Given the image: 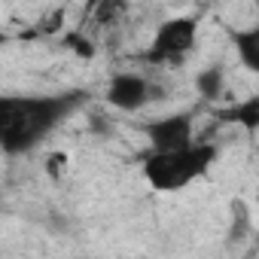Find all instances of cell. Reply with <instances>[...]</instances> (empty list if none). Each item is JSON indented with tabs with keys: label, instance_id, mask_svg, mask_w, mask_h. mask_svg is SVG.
Masks as SVG:
<instances>
[{
	"label": "cell",
	"instance_id": "obj_7",
	"mask_svg": "<svg viewBox=\"0 0 259 259\" xmlns=\"http://www.w3.org/2000/svg\"><path fill=\"white\" fill-rule=\"evenodd\" d=\"M226 119H235V122H241L247 132L253 135L256 128H259V98H247L244 104H238L235 110H229V113H223Z\"/></svg>",
	"mask_w": 259,
	"mask_h": 259
},
{
	"label": "cell",
	"instance_id": "obj_9",
	"mask_svg": "<svg viewBox=\"0 0 259 259\" xmlns=\"http://www.w3.org/2000/svg\"><path fill=\"white\" fill-rule=\"evenodd\" d=\"M46 171H49L52 180H58V177L67 171V156H64V153H52V156L46 159Z\"/></svg>",
	"mask_w": 259,
	"mask_h": 259
},
{
	"label": "cell",
	"instance_id": "obj_6",
	"mask_svg": "<svg viewBox=\"0 0 259 259\" xmlns=\"http://www.w3.org/2000/svg\"><path fill=\"white\" fill-rule=\"evenodd\" d=\"M235 40V49H238V58L247 70H259V31L250 28V31H235L232 34Z\"/></svg>",
	"mask_w": 259,
	"mask_h": 259
},
{
	"label": "cell",
	"instance_id": "obj_10",
	"mask_svg": "<svg viewBox=\"0 0 259 259\" xmlns=\"http://www.w3.org/2000/svg\"><path fill=\"white\" fill-rule=\"evenodd\" d=\"M67 43H70V46H73L82 58H89V55H92V46H89V43H82L79 37H67Z\"/></svg>",
	"mask_w": 259,
	"mask_h": 259
},
{
	"label": "cell",
	"instance_id": "obj_8",
	"mask_svg": "<svg viewBox=\"0 0 259 259\" xmlns=\"http://www.w3.org/2000/svg\"><path fill=\"white\" fill-rule=\"evenodd\" d=\"M223 85H226V82H223V70H220V67H204V70L195 76V89H198L201 98H210V101L220 98V95H223Z\"/></svg>",
	"mask_w": 259,
	"mask_h": 259
},
{
	"label": "cell",
	"instance_id": "obj_5",
	"mask_svg": "<svg viewBox=\"0 0 259 259\" xmlns=\"http://www.w3.org/2000/svg\"><path fill=\"white\" fill-rule=\"evenodd\" d=\"M144 132H147V138H150V144H153L156 153L177 150V147L192 144V116L189 113L162 116V119H153Z\"/></svg>",
	"mask_w": 259,
	"mask_h": 259
},
{
	"label": "cell",
	"instance_id": "obj_3",
	"mask_svg": "<svg viewBox=\"0 0 259 259\" xmlns=\"http://www.w3.org/2000/svg\"><path fill=\"white\" fill-rule=\"evenodd\" d=\"M195 40H198V19L195 16L165 19L144 58L153 64H180V58L195 49Z\"/></svg>",
	"mask_w": 259,
	"mask_h": 259
},
{
	"label": "cell",
	"instance_id": "obj_2",
	"mask_svg": "<svg viewBox=\"0 0 259 259\" xmlns=\"http://www.w3.org/2000/svg\"><path fill=\"white\" fill-rule=\"evenodd\" d=\"M213 162H217V147L192 141L186 147L165 150V153L153 150L147 156V162H144V177L159 192H177V189L207 177Z\"/></svg>",
	"mask_w": 259,
	"mask_h": 259
},
{
	"label": "cell",
	"instance_id": "obj_4",
	"mask_svg": "<svg viewBox=\"0 0 259 259\" xmlns=\"http://www.w3.org/2000/svg\"><path fill=\"white\" fill-rule=\"evenodd\" d=\"M153 101V85L141 73H116L107 85V104L116 110H144Z\"/></svg>",
	"mask_w": 259,
	"mask_h": 259
},
{
	"label": "cell",
	"instance_id": "obj_1",
	"mask_svg": "<svg viewBox=\"0 0 259 259\" xmlns=\"http://www.w3.org/2000/svg\"><path fill=\"white\" fill-rule=\"evenodd\" d=\"M85 101V92L64 95H0V150L22 156Z\"/></svg>",
	"mask_w": 259,
	"mask_h": 259
}]
</instances>
